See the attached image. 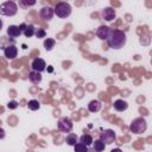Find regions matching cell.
Here are the masks:
<instances>
[{"mask_svg": "<svg viewBox=\"0 0 152 152\" xmlns=\"http://www.w3.org/2000/svg\"><path fill=\"white\" fill-rule=\"evenodd\" d=\"M53 14H55L53 8L50 7V6H44V7H42L40 11H39V17H40L43 20H46V21L51 20L52 17H53Z\"/></svg>", "mask_w": 152, "mask_h": 152, "instance_id": "obj_10", "label": "cell"}, {"mask_svg": "<svg viewBox=\"0 0 152 152\" xmlns=\"http://www.w3.org/2000/svg\"><path fill=\"white\" fill-rule=\"evenodd\" d=\"M74 150H75V152H90L89 147L86 146V145H83V144H81V142H77L74 146Z\"/></svg>", "mask_w": 152, "mask_h": 152, "instance_id": "obj_22", "label": "cell"}, {"mask_svg": "<svg viewBox=\"0 0 152 152\" xmlns=\"http://www.w3.org/2000/svg\"><path fill=\"white\" fill-rule=\"evenodd\" d=\"M34 36H36L38 39H40V38H45V36H46V31H45L44 28H42V27H38V28H36Z\"/></svg>", "mask_w": 152, "mask_h": 152, "instance_id": "obj_24", "label": "cell"}, {"mask_svg": "<svg viewBox=\"0 0 152 152\" xmlns=\"http://www.w3.org/2000/svg\"><path fill=\"white\" fill-rule=\"evenodd\" d=\"M146 128H147V122L144 118H137L129 125V129L134 134H141L146 131Z\"/></svg>", "mask_w": 152, "mask_h": 152, "instance_id": "obj_4", "label": "cell"}, {"mask_svg": "<svg viewBox=\"0 0 152 152\" xmlns=\"http://www.w3.org/2000/svg\"><path fill=\"white\" fill-rule=\"evenodd\" d=\"M106 42L110 49L118 50L126 45L127 37H126V33L121 30H112Z\"/></svg>", "mask_w": 152, "mask_h": 152, "instance_id": "obj_1", "label": "cell"}, {"mask_svg": "<svg viewBox=\"0 0 152 152\" xmlns=\"http://www.w3.org/2000/svg\"><path fill=\"white\" fill-rule=\"evenodd\" d=\"M27 108L30 110H38L40 108V103H39L38 100H34V99L33 100H30L27 102Z\"/></svg>", "mask_w": 152, "mask_h": 152, "instance_id": "obj_21", "label": "cell"}, {"mask_svg": "<svg viewBox=\"0 0 152 152\" xmlns=\"http://www.w3.org/2000/svg\"><path fill=\"white\" fill-rule=\"evenodd\" d=\"M17 55H18V48L15 45L12 44V45H7V46L4 48V56L7 59L12 61V59H14L17 57Z\"/></svg>", "mask_w": 152, "mask_h": 152, "instance_id": "obj_9", "label": "cell"}, {"mask_svg": "<svg viewBox=\"0 0 152 152\" xmlns=\"http://www.w3.org/2000/svg\"><path fill=\"white\" fill-rule=\"evenodd\" d=\"M21 33H23V32L20 31L19 26H17V25H10V26L7 27V36L11 37V38H17V37H19Z\"/></svg>", "mask_w": 152, "mask_h": 152, "instance_id": "obj_13", "label": "cell"}, {"mask_svg": "<svg viewBox=\"0 0 152 152\" xmlns=\"http://www.w3.org/2000/svg\"><path fill=\"white\" fill-rule=\"evenodd\" d=\"M53 12L57 17L59 18H68L71 14V6L68 2H57L56 6L53 7Z\"/></svg>", "mask_w": 152, "mask_h": 152, "instance_id": "obj_3", "label": "cell"}, {"mask_svg": "<svg viewBox=\"0 0 152 152\" xmlns=\"http://www.w3.org/2000/svg\"><path fill=\"white\" fill-rule=\"evenodd\" d=\"M17 107H18V102L17 101H10L7 103V108L8 109H15Z\"/></svg>", "mask_w": 152, "mask_h": 152, "instance_id": "obj_25", "label": "cell"}, {"mask_svg": "<svg viewBox=\"0 0 152 152\" xmlns=\"http://www.w3.org/2000/svg\"><path fill=\"white\" fill-rule=\"evenodd\" d=\"M28 80H30V82L33 83V84H39V83L42 82V74L31 70V71L28 72Z\"/></svg>", "mask_w": 152, "mask_h": 152, "instance_id": "obj_14", "label": "cell"}, {"mask_svg": "<svg viewBox=\"0 0 152 152\" xmlns=\"http://www.w3.org/2000/svg\"><path fill=\"white\" fill-rule=\"evenodd\" d=\"M33 5H36L34 0H20L19 1V6L23 7V8H27V7L33 6Z\"/></svg>", "mask_w": 152, "mask_h": 152, "instance_id": "obj_23", "label": "cell"}, {"mask_svg": "<svg viewBox=\"0 0 152 152\" xmlns=\"http://www.w3.org/2000/svg\"><path fill=\"white\" fill-rule=\"evenodd\" d=\"M101 17L103 20L106 21H112L115 19L116 17V12L113 7H104L102 11H101Z\"/></svg>", "mask_w": 152, "mask_h": 152, "instance_id": "obj_8", "label": "cell"}, {"mask_svg": "<svg viewBox=\"0 0 152 152\" xmlns=\"http://www.w3.org/2000/svg\"><path fill=\"white\" fill-rule=\"evenodd\" d=\"M110 152H122V150H121V148H119V147H116V148L110 150Z\"/></svg>", "mask_w": 152, "mask_h": 152, "instance_id": "obj_27", "label": "cell"}, {"mask_svg": "<svg viewBox=\"0 0 152 152\" xmlns=\"http://www.w3.org/2000/svg\"><path fill=\"white\" fill-rule=\"evenodd\" d=\"M102 142H104V145H110L114 142V140L116 139V134L113 129H104L100 133V138H99Z\"/></svg>", "mask_w": 152, "mask_h": 152, "instance_id": "obj_6", "label": "cell"}, {"mask_svg": "<svg viewBox=\"0 0 152 152\" xmlns=\"http://www.w3.org/2000/svg\"><path fill=\"white\" fill-rule=\"evenodd\" d=\"M2 26H4V23H2V20L0 19V31H1V28H2Z\"/></svg>", "mask_w": 152, "mask_h": 152, "instance_id": "obj_28", "label": "cell"}, {"mask_svg": "<svg viewBox=\"0 0 152 152\" xmlns=\"http://www.w3.org/2000/svg\"><path fill=\"white\" fill-rule=\"evenodd\" d=\"M57 127H58V129L61 131V132H63V133H71V131H72V127H74V124H72V121L70 120V118H68V116H63V118H61L59 120H58V122H57Z\"/></svg>", "mask_w": 152, "mask_h": 152, "instance_id": "obj_5", "label": "cell"}, {"mask_svg": "<svg viewBox=\"0 0 152 152\" xmlns=\"http://www.w3.org/2000/svg\"><path fill=\"white\" fill-rule=\"evenodd\" d=\"M65 142H66L69 146H75V145L78 142V137H77L75 133H69V134L65 137Z\"/></svg>", "mask_w": 152, "mask_h": 152, "instance_id": "obj_18", "label": "cell"}, {"mask_svg": "<svg viewBox=\"0 0 152 152\" xmlns=\"http://www.w3.org/2000/svg\"><path fill=\"white\" fill-rule=\"evenodd\" d=\"M31 69H32L33 71L42 72V71H44V70L46 69V63H45V61H44L43 58L37 57V58H34V59L31 62Z\"/></svg>", "mask_w": 152, "mask_h": 152, "instance_id": "obj_7", "label": "cell"}, {"mask_svg": "<svg viewBox=\"0 0 152 152\" xmlns=\"http://www.w3.org/2000/svg\"><path fill=\"white\" fill-rule=\"evenodd\" d=\"M110 31H112V28H110L109 26L101 25V26H99V28L96 30V32H95V33H96L97 38H100L101 40H107V38H108V36H109Z\"/></svg>", "mask_w": 152, "mask_h": 152, "instance_id": "obj_11", "label": "cell"}, {"mask_svg": "<svg viewBox=\"0 0 152 152\" xmlns=\"http://www.w3.org/2000/svg\"><path fill=\"white\" fill-rule=\"evenodd\" d=\"M18 12V5L14 1H5L0 5V15L13 17Z\"/></svg>", "mask_w": 152, "mask_h": 152, "instance_id": "obj_2", "label": "cell"}, {"mask_svg": "<svg viewBox=\"0 0 152 152\" xmlns=\"http://www.w3.org/2000/svg\"><path fill=\"white\" fill-rule=\"evenodd\" d=\"M55 44H56V40H55L53 38H46V39L44 40V43H43L44 49H45L46 51L52 50V49L55 48Z\"/></svg>", "mask_w": 152, "mask_h": 152, "instance_id": "obj_19", "label": "cell"}, {"mask_svg": "<svg viewBox=\"0 0 152 152\" xmlns=\"http://www.w3.org/2000/svg\"><path fill=\"white\" fill-rule=\"evenodd\" d=\"M80 142L81 144H83V145H86V146H90L91 144H93V141H94V139H93V135L91 134H89V133H84V134H82L81 137H80Z\"/></svg>", "mask_w": 152, "mask_h": 152, "instance_id": "obj_16", "label": "cell"}, {"mask_svg": "<svg viewBox=\"0 0 152 152\" xmlns=\"http://www.w3.org/2000/svg\"><path fill=\"white\" fill-rule=\"evenodd\" d=\"M113 107H114V109L116 112H125L128 108V103L125 100H122V99H118V100L114 101Z\"/></svg>", "mask_w": 152, "mask_h": 152, "instance_id": "obj_12", "label": "cell"}, {"mask_svg": "<svg viewBox=\"0 0 152 152\" xmlns=\"http://www.w3.org/2000/svg\"><path fill=\"white\" fill-rule=\"evenodd\" d=\"M101 107H102V103L99 100H91L88 103V110L91 113H97L101 109Z\"/></svg>", "mask_w": 152, "mask_h": 152, "instance_id": "obj_15", "label": "cell"}, {"mask_svg": "<svg viewBox=\"0 0 152 152\" xmlns=\"http://www.w3.org/2000/svg\"><path fill=\"white\" fill-rule=\"evenodd\" d=\"M34 32H36V28H34V26H33L32 24H30V25H26L25 30L23 31L24 36H25V37H27V38H30V37L34 36Z\"/></svg>", "mask_w": 152, "mask_h": 152, "instance_id": "obj_20", "label": "cell"}, {"mask_svg": "<svg viewBox=\"0 0 152 152\" xmlns=\"http://www.w3.org/2000/svg\"><path fill=\"white\" fill-rule=\"evenodd\" d=\"M93 151L94 152H103L104 151V142H102L100 139H95V141H93Z\"/></svg>", "mask_w": 152, "mask_h": 152, "instance_id": "obj_17", "label": "cell"}, {"mask_svg": "<svg viewBox=\"0 0 152 152\" xmlns=\"http://www.w3.org/2000/svg\"><path fill=\"white\" fill-rule=\"evenodd\" d=\"M5 135H6V133H5V129L0 127V140H1V139H4V138H5Z\"/></svg>", "mask_w": 152, "mask_h": 152, "instance_id": "obj_26", "label": "cell"}]
</instances>
